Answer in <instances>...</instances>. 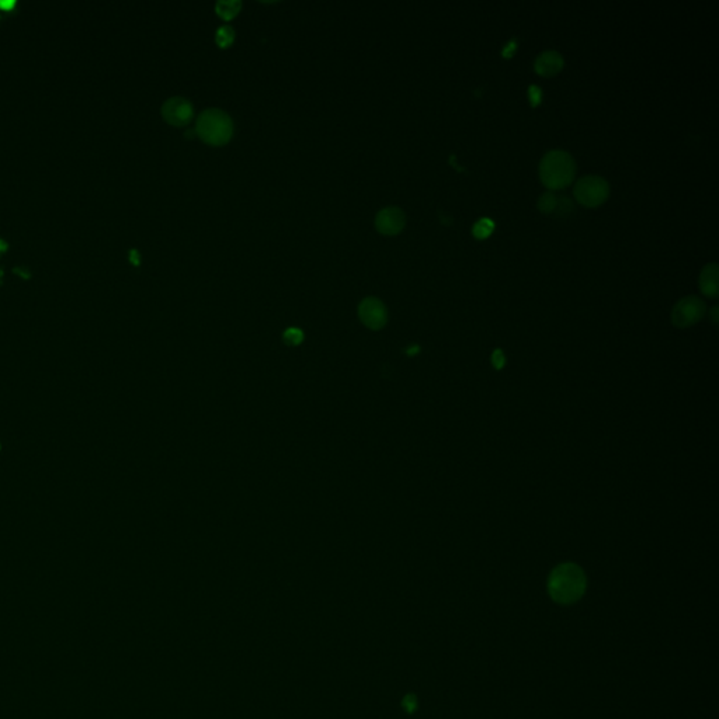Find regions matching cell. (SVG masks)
Wrapping results in <instances>:
<instances>
[{"label":"cell","instance_id":"1","mask_svg":"<svg viewBox=\"0 0 719 719\" xmlns=\"http://www.w3.org/2000/svg\"><path fill=\"white\" fill-rule=\"evenodd\" d=\"M588 581L581 567L576 564L558 565L548 578V593L560 604L576 603L586 592Z\"/></svg>","mask_w":719,"mask_h":719},{"label":"cell","instance_id":"2","mask_svg":"<svg viewBox=\"0 0 719 719\" xmlns=\"http://www.w3.org/2000/svg\"><path fill=\"white\" fill-rule=\"evenodd\" d=\"M576 163L565 150H551L539 162V178L550 190H562L568 187L575 178Z\"/></svg>","mask_w":719,"mask_h":719},{"label":"cell","instance_id":"3","mask_svg":"<svg viewBox=\"0 0 719 719\" xmlns=\"http://www.w3.org/2000/svg\"><path fill=\"white\" fill-rule=\"evenodd\" d=\"M197 135L211 146H222L228 143L234 134L231 117L218 108L203 111L197 118Z\"/></svg>","mask_w":719,"mask_h":719},{"label":"cell","instance_id":"4","mask_svg":"<svg viewBox=\"0 0 719 719\" xmlns=\"http://www.w3.org/2000/svg\"><path fill=\"white\" fill-rule=\"evenodd\" d=\"M574 194L579 204L588 208H596L607 201L610 196V186L607 180L603 177L590 174L578 180Z\"/></svg>","mask_w":719,"mask_h":719},{"label":"cell","instance_id":"5","mask_svg":"<svg viewBox=\"0 0 719 719\" xmlns=\"http://www.w3.org/2000/svg\"><path fill=\"white\" fill-rule=\"evenodd\" d=\"M706 312V306L698 297L690 295L680 299L671 311V322L677 327H690L698 323Z\"/></svg>","mask_w":719,"mask_h":719},{"label":"cell","instance_id":"6","mask_svg":"<svg viewBox=\"0 0 719 719\" xmlns=\"http://www.w3.org/2000/svg\"><path fill=\"white\" fill-rule=\"evenodd\" d=\"M162 115L170 125L185 127L193 120L194 110L189 100L183 97H171L164 101L162 107Z\"/></svg>","mask_w":719,"mask_h":719},{"label":"cell","instance_id":"7","mask_svg":"<svg viewBox=\"0 0 719 719\" xmlns=\"http://www.w3.org/2000/svg\"><path fill=\"white\" fill-rule=\"evenodd\" d=\"M406 225V217L402 210L397 207H388L381 210L376 218V228L380 234L394 236L402 232Z\"/></svg>","mask_w":719,"mask_h":719},{"label":"cell","instance_id":"8","mask_svg":"<svg viewBox=\"0 0 719 719\" xmlns=\"http://www.w3.org/2000/svg\"><path fill=\"white\" fill-rule=\"evenodd\" d=\"M358 315L363 323L371 329H381L388 319L384 304L377 298H367L360 304Z\"/></svg>","mask_w":719,"mask_h":719},{"label":"cell","instance_id":"9","mask_svg":"<svg viewBox=\"0 0 719 719\" xmlns=\"http://www.w3.org/2000/svg\"><path fill=\"white\" fill-rule=\"evenodd\" d=\"M565 61L557 51H546L539 54L534 62L535 72L543 78H553L564 69Z\"/></svg>","mask_w":719,"mask_h":719},{"label":"cell","instance_id":"10","mask_svg":"<svg viewBox=\"0 0 719 719\" xmlns=\"http://www.w3.org/2000/svg\"><path fill=\"white\" fill-rule=\"evenodd\" d=\"M718 274L719 267L716 263L706 264L699 274V290L708 298H716L719 295Z\"/></svg>","mask_w":719,"mask_h":719},{"label":"cell","instance_id":"11","mask_svg":"<svg viewBox=\"0 0 719 719\" xmlns=\"http://www.w3.org/2000/svg\"><path fill=\"white\" fill-rule=\"evenodd\" d=\"M242 8V3L238 0H227V2H218L217 3V15L222 17L224 20H232L238 16L239 10Z\"/></svg>","mask_w":719,"mask_h":719},{"label":"cell","instance_id":"12","mask_svg":"<svg viewBox=\"0 0 719 719\" xmlns=\"http://www.w3.org/2000/svg\"><path fill=\"white\" fill-rule=\"evenodd\" d=\"M558 201L560 200L553 192H547L538 199V208L544 214H551L558 208Z\"/></svg>","mask_w":719,"mask_h":719},{"label":"cell","instance_id":"13","mask_svg":"<svg viewBox=\"0 0 719 719\" xmlns=\"http://www.w3.org/2000/svg\"><path fill=\"white\" fill-rule=\"evenodd\" d=\"M493 229H494V224H493L490 220L485 218V220H480V221H478V222L475 224V227H474L472 232H474L475 238H478V239H486V238H489V235L492 234V231H493Z\"/></svg>","mask_w":719,"mask_h":719},{"label":"cell","instance_id":"14","mask_svg":"<svg viewBox=\"0 0 719 719\" xmlns=\"http://www.w3.org/2000/svg\"><path fill=\"white\" fill-rule=\"evenodd\" d=\"M235 40V31L229 26H224L217 31V44L221 48H227L234 44Z\"/></svg>","mask_w":719,"mask_h":719},{"label":"cell","instance_id":"15","mask_svg":"<svg viewBox=\"0 0 719 719\" xmlns=\"http://www.w3.org/2000/svg\"><path fill=\"white\" fill-rule=\"evenodd\" d=\"M285 340L292 344H298L302 340V332L299 329H288L285 332Z\"/></svg>","mask_w":719,"mask_h":719},{"label":"cell","instance_id":"16","mask_svg":"<svg viewBox=\"0 0 719 719\" xmlns=\"http://www.w3.org/2000/svg\"><path fill=\"white\" fill-rule=\"evenodd\" d=\"M529 97H531L532 106H536L538 103H541V89H538V87L532 86V87L529 89Z\"/></svg>","mask_w":719,"mask_h":719},{"label":"cell","instance_id":"17","mask_svg":"<svg viewBox=\"0 0 719 719\" xmlns=\"http://www.w3.org/2000/svg\"><path fill=\"white\" fill-rule=\"evenodd\" d=\"M492 358H493V366H494L496 369H501V367H503V364H504V362H506V358H504V355L501 354V351H500V350H496V351L493 353V357H492Z\"/></svg>","mask_w":719,"mask_h":719},{"label":"cell","instance_id":"18","mask_svg":"<svg viewBox=\"0 0 719 719\" xmlns=\"http://www.w3.org/2000/svg\"><path fill=\"white\" fill-rule=\"evenodd\" d=\"M131 262H132V263H135V264H138V263H139V260H138V252H136V250H132V252H131Z\"/></svg>","mask_w":719,"mask_h":719},{"label":"cell","instance_id":"19","mask_svg":"<svg viewBox=\"0 0 719 719\" xmlns=\"http://www.w3.org/2000/svg\"><path fill=\"white\" fill-rule=\"evenodd\" d=\"M6 248H8V243H6L5 241L0 239V253L5 252V250H6Z\"/></svg>","mask_w":719,"mask_h":719}]
</instances>
